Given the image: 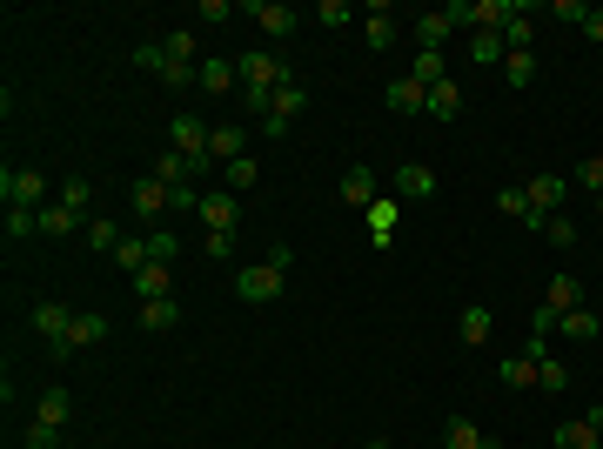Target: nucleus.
<instances>
[{"label": "nucleus", "mask_w": 603, "mask_h": 449, "mask_svg": "<svg viewBox=\"0 0 603 449\" xmlns=\"http://www.w3.org/2000/svg\"><path fill=\"white\" fill-rule=\"evenodd\" d=\"M208 135H215V128H208L201 114H175V128H168V148H175V155L188 161V168H195V181H201V175H215V155H208Z\"/></svg>", "instance_id": "1"}, {"label": "nucleus", "mask_w": 603, "mask_h": 449, "mask_svg": "<svg viewBox=\"0 0 603 449\" xmlns=\"http://www.w3.org/2000/svg\"><path fill=\"white\" fill-rule=\"evenodd\" d=\"M309 108V88H302V81H282V88L268 94V121L262 128H255V135H268V141H282L295 128V114Z\"/></svg>", "instance_id": "2"}, {"label": "nucleus", "mask_w": 603, "mask_h": 449, "mask_svg": "<svg viewBox=\"0 0 603 449\" xmlns=\"http://www.w3.org/2000/svg\"><path fill=\"white\" fill-rule=\"evenodd\" d=\"M235 68H242V88H248V94H275L282 81H295V74L282 68L268 47H255V54H235Z\"/></svg>", "instance_id": "3"}, {"label": "nucleus", "mask_w": 603, "mask_h": 449, "mask_svg": "<svg viewBox=\"0 0 603 449\" xmlns=\"http://www.w3.org/2000/svg\"><path fill=\"white\" fill-rule=\"evenodd\" d=\"M0 202L7 208H47V175H34V168H7V175H0Z\"/></svg>", "instance_id": "4"}, {"label": "nucleus", "mask_w": 603, "mask_h": 449, "mask_svg": "<svg viewBox=\"0 0 603 449\" xmlns=\"http://www.w3.org/2000/svg\"><path fill=\"white\" fill-rule=\"evenodd\" d=\"M27 322H34V336H41L54 356H67V329H74V309H67V302H34Z\"/></svg>", "instance_id": "5"}, {"label": "nucleus", "mask_w": 603, "mask_h": 449, "mask_svg": "<svg viewBox=\"0 0 603 449\" xmlns=\"http://www.w3.org/2000/svg\"><path fill=\"white\" fill-rule=\"evenodd\" d=\"M282 275L289 269H275V262H248V269H235V295L242 302H275L282 295Z\"/></svg>", "instance_id": "6"}, {"label": "nucleus", "mask_w": 603, "mask_h": 449, "mask_svg": "<svg viewBox=\"0 0 603 449\" xmlns=\"http://www.w3.org/2000/svg\"><path fill=\"white\" fill-rule=\"evenodd\" d=\"M248 21L262 27L268 41H289L295 27H302V14H295L289 0H248Z\"/></svg>", "instance_id": "7"}, {"label": "nucleus", "mask_w": 603, "mask_h": 449, "mask_svg": "<svg viewBox=\"0 0 603 449\" xmlns=\"http://www.w3.org/2000/svg\"><path fill=\"white\" fill-rule=\"evenodd\" d=\"M523 195H530L536 235H543V222H550V215H563V195H570V181H557V175H536V181H523Z\"/></svg>", "instance_id": "8"}, {"label": "nucleus", "mask_w": 603, "mask_h": 449, "mask_svg": "<svg viewBox=\"0 0 603 449\" xmlns=\"http://www.w3.org/2000/svg\"><path fill=\"white\" fill-rule=\"evenodd\" d=\"M201 222H208V235H235V228H242V202H235L228 188H208V195H201Z\"/></svg>", "instance_id": "9"}, {"label": "nucleus", "mask_w": 603, "mask_h": 449, "mask_svg": "<svg viewBox=\"0 0 603 449\" xmlns=\"http://www.w3.org/2000/svg\"><path fill=\"white\" fill-rule=\"evenodd\" d=\"M201 94H215V101L242 94V68H235V54H208V61H201Z\"/></svg>", "instance_id": "10"}, {"label": "nucleus", "mask_w": 603, "mask_h": 449, "mask_svg": "<svg viewBox=\"0 0 603 449\" xmlns=\"http://www.w3.org/2000/svg\"><path fill=\"white\" fill-rule=\"evenodd\" d=\"M389 195H396V202H429V195H436V175H429L423 161H402L396 175H389Z\"/></svg>", "instance_id": "11"}, {"label": "nucleus", "mask_w": 603, "mask_h": 449, "mask_svg": "<svg viewBox=\"0 0 603 449\" xmlns=\"http://www.w3.org/2000/svg\"><path fill=\"white\" fill-rule=\"evenodd\" d=\"M128 208H134V215H141V222H148V228H155L161 215H168V181H161V175L134 181V188H128Z\"/></svg>", "instance_id": "12"}, {"label": "nucleus", "mask_w": 603, "mask_h": 449, "mask_svg": "<svg viewBox=\"0 0 603 449\" xmlns=\"http://www.w3.org/2000/svg\"><path fill=\"white\" fill-rule=\"evenodd\" d=\"M409 34H416V54H443V41L456 34V21L436 7V14H416V27H409Z\"/></svg>", "instance_id": "13"}, {"label": "nucleus", "mask_w": 603, "mask_h": 449, "mask_svg": "<svg viewBox=\"0 0 603 449\" xmlns=\"http://www.w3.org/2000/svg\"><path fill=\"white\" fill-rule=\"evenodd\" d=\"M362 215H369V242L389 248V235H396V222H402V202H396V195H376Z\"/></svg>", "instance_id": "14"}, {"label": "nucleus", "mask_w": 603, "mask_h": 449, "mask_svg": "<svg viewBox=\"0 0 603 449\" xmlns=\"http://www.w3.org/2000/svg\"><path fill=\"white\" fill-rule=\"evenodd\" d=\"M543 309L557 315V322H563L570 309H583V282H577V275H550V295H543Z\"/></svg>", "instance_id": "15"}, {"label": "nucleus", "mask_w": 603, "mask_h": 449, "mask_svg": "<svg viewBox=\"0 0 603 449\" xmlns=\"http://www.w3.org/2000/svg\"><path fill=\"white\" fill-rule=\"evenodd\" d=\"M94 342H108V315L81 309V315H74V329H67V349H94Z\"/></svg>", "instance_id": "16"}, {"label": "nucleus", "mask_w": 603, "mask_h": 449, "mask_svg": "<svg viewBox=\"0 0 603 449\" xmlns=\"http://www.w3.org/2000/svg\"><path fill=\"white\" fill-rule=\"evenodd\" d=\"M362 41L376 47V54H389V47H396V14H389V0H382V7H369V21H362Z\"/></svg>", "instance_id": "17"}, {"label": "nucleus", "mask_w": 603, "mask_h": 449, "mask_svg": "<svg viewBox=\"0 0 603 449\" xmlns=\"http://www.w3.org/2000/svg\"><path fill=\"white\" fill-rule=\"evenodd\" d=\"M376 202V168H349V175H342V208H369Z\"/></svg>", "instance_id": "18"}, {"label": "nucleus", "mask_w": 603, "mask_h": 449, "mask_svg": "<svg viewBox=\"0 0 603 449\" xmlns=\"http://www.w3.org/2000/svg\"><path fill=\"white\" fill-rule=\"evenodd\" d=\"M389 108H396V114H423L429 108V88H423V81H409V74H396V81H389Z\"/></svg>", "instance_id": "19"}, {"label": "nucleus", "mask_w": 603, "mask_h": 449, "mask_svg": "<svg viewBox=\"0 0 603 449\" xmlns=\"http://www.w3.org/2000/svg\"><path fill=\"white\" fill-rule=\"evenodd\" d=\"M208 155H215V168L242 161L248 155V128H215V135H208Z\"/></svg>", "instance_id": "20"}, {"label": "nucleus", "mask_w": 603, "mask_h": 449, "mask_svg": "<svg viewBox=\"0 0 603 449\" xmlns=\"http://www.w3.org/2000/svg\"><path fill=\"white\" fill-rule=\"evenodd\" d=\"M175 322H181V302H175V295H161V302H141V329H148V336H168Z\"/></svg>", "instance_id": "21"}, {"label": "nucleus", "mask_w": 603, "mask_h": 449, "mask_svg": "<svg viewBox=\"0 0 603 449\" xmlns=\"http://www.w3.org/2000/svg\"><path fill=\"white\" fill-rule=\"evenodd\" d=\"M443 449H503V443H490L483 429L469 423V416H449V429H443Z\"/></svg>", "instance_id": "22"}, {"label": "nucleus", "mask_w": 603, "mask_h": 449, "mask_svg": "<svg viewBox=\"0 0 603 449\" xmlns=\"http://www.w3.org/2000/svg\"><path fill=\"white\" fill-rule=\"evenodd\" d=\"M41 235H88V215H74V208L47 202V208H41Z\"/></svg>", "instance_id": "23"}, {"label": "nucleus", "mask_w": 603, "mask_h": 449, "mask_svg": "<svg viewBox=\"0 0 603 449\" xmlns=\"http://www.w3.org/2000/svg\"><path fill=\"white\" fill-rule=\"evenodd\" d=\"M423 114H429V121H456V114H463V88H456V81H436Z\"/></svg>", "instance_id": "24"}, {"label": "nucleus", "mask_w": 603, "mask_h": 449, "mask_svg": "<svg viewBox=\"0 0 603 449\" xmlns=\"http://www.w3.org/2000/svg\"><path fill=\"white\" fill-rule=\"evenodd\" d=\"M67 416H74V403H67V389H47L41 403H34V423H41V429H67Z\"/></svg>", "instance_id": "25"}, {"label": "nucleus", "mask_w": 603, "mask_h": 449, "mask_svg": "<svg viewBox=\"0 0 603 449\" xmlns=\"http://www.w3.org/2000/svg\"><path fill=\"white\" fill-rule=\"evenodd\" d=\"M503 54H510L503 34H469V61H476V68H503Z\"/></svg>", "instance_id": "26"}, {"label": "nucleus", "mask_w": 603, "mask_h": 449, "mask_svg": "<svg viewBox=\"0 0 603 449\" xmlns=\"http://www.w3.org/2000/svg\"><path fill=\"white\" fill-rule=\"evenodd\" d=\"M456 329H463V342H490V329H496V315L483 309V302H469V309L456 315Z\"/></svg>", "instance_id": "27"}, {"label": "nucleus", "mask_w": 603, "mask_h": 449, "mask_svg": "<svg viewBox=\"0 0 603 449\" xmlns=\"http://www.w3.org/2000/svg\"><path fill=\"white\" fill-rule=\"evenodd\" d=\"M597 436H603V429L590 423V416H577V423L557 429V449H597Z\"/></svg>", "instance_id": "28"}, {"label": "nucleus", "mask_w": 603, "mask_h": 449, "mask_svg": "<svg viewBox=\"0 0 603 449\" xmlns=\"http://www.w3.org/2000/svg\"><path fill=\"white\" fill-rule=\"evenodd\" d=\"M114 262H121V275H128V282H134V275L148 269V235H128V242L114 248Z\"/></svg>", "instance_id": "29"}, {"label": "nucleus", "mask_w": 603, "mask_h": 449, "mask_svg": "<svg viewBox=\"0 0 603 449\" xmlns=\"http://www.w3.org/2000/svg\"><path fill=\"white\" fill-rule=\"evenodd\" d=\"M134 295H141V302H161V295H168V262H148V269L134 275Z\"/></svg>", "instance_id": "30"}, {"label": "nucleus", "mask_w": 603, "mask_h": 449, "mask_svg": "<svg viewBox=\"0 0 603 449\" xmlns=\"http://www.w3.org/2000/svg\"><path fill=\"white\" fill-rule=\"evenodd\" d=\"M597 329H603V315H597V309H570V315L557 322V336H577V342H590Z\"/></svg>", "instance_id": "31"}, {"label": "nucleus", "mask_w": 603, "mask_h": 449, "mask_svg": "<svg viewBox=\"0 0 603 449\" xmlns=\"http://www.w3.org/2000/svg\"><path fill=\"white\" fill-rule=\"evenodd\" d=\"M536 389H543V396H563V389H570V369H563L557 356H543L536 362Z\"/></svg>", "instance_id": "32"}, {"label": "nucleus", "mask_w": 603, "mask_h": 449, "mask_svg": "<svg viewBox=\"0 0 603 449\" xmlns=\"http://www.w3.org/2000/svg\"><path fill=\"white\" fill-rule=\"evenodd\" d=\"M222 175H228V195H242V188H255V181H262V161L242 155V161H228Z\"/></svg>", "instance_id": "33"}, {"label": "nucleus", "mask_w": 603, "mask_h": 449, "mask_svg": "<svg viewBox=\"0 0 603 449\" xmlns=\"http://www.w3.org/2000/svg\"><path fill=\"white\" fill-rule=\"evenodd\" d=\"M175 255H181L175 228H148V262H168V269H175Z\"/></svg>", "instance_id": "34"}, {"label": "nucleus", "mask_w": 603, "mask_h": 449, "mask_svg": "<svg viewBox=\"0 0 603 449\" xmlns=\"http://www.w3.org/2000/svg\"><path fill=\"white\" fill-rule=\"evenodd\" d=\"M496 215H510V222L536 228V215H530V195H523V188H503V195H496Z\"/></svg>", "instance_id": "35"}, {"label": "nucleus", "mask_w": 603, "mask_h": 449, "mask_svg": "<svg viewBox=\"0 0 603 449\" xmlns=\"http://www.w3.org/2000/svg\"><path fill=\"white\" fill-rule=\"evenodd\" d=\"M61 208H74V215H88V208H94V181L67 175V181H61Z\"/></svg>", "instance_id": "36"}, {"label": "nucleus", "mask_w": 603, "mask_h": 449, "mask_svg": "<svg viewBox=\"0 0 603 449\" xmlns=\"http://www.w3.org/2000/svg\"><path fill=\"white\" fill-rule=\"evenodd\" d=\"M161 54H168V61H181V68H201V61H195V34H188V27H175V34L161 41Z\"/></svg>", "instance_id": "37"}, {"label": "nucleus", "mask_w": 603, "mask_h": 449, "mask_svg": "<svg viewBox=\"0 0 603 449\" xmlns=\"http://www.w3.org/2000/svg\"><path fill=\"white\" fill-rule=\"evenodd\" d=\"M503 81H510V88H530L536 81V54H503Z\"/></svg>", "instance_id": "38"}, {"label": "nucleus", "mask_w": 603, "mask_h": 449, "mask_svg": "<svg viewBox=\"0 0 603 449\" xmlns=\"http://www.w3.org/2000/svg\"><path fill=\"white\" fill-rule=\"evenodd\" d=\"M121 242H128V235H121V228H114V222H101V215H94V222H88V248H101V255H114V248H121Z\"/></svg>", "instance_id": "39"}, {"label": "nucleus", "mask_w": 603, "mask_h": 449, "mask_svg": "<svg viewBox=\"0 0 603 449\" xmlns=\"http://www.w3.org/2000/svg\"><path fill=\"white\" fill-rule=\"evenodd\" d=\"M7 235L21 242V235H41V208H7Z\"/></svg>", "instance_id": "40"}, {"label": "nucleus", "mask_w": 603, "mask_h": 449, "mask_svg": "<svg viewBox=\"0 0 603 449\" xmlns=\"http://www.w3.org/2000/svg\"><path fill=\"white\" fill-rule=\"evenodd\" d=\"M409 81H423V88L449 81V74H443V54H416V68H409Z\"/></svg>", "instance_id": "41"}, {"label": "nucleus", "mask_w": 603, "mask_h": 449, "mask_svg": "<svg viewBox=\"0 0 603 449\" xmlns=\"http://www.w3.org/2000/svg\"><path fill=\"white\" fill-rule=\"evenodd\" d=\"M155 175H161V181H168V188H175V181H195V168H188V161H181V155H175V148H168V155H161V161H155Z\"/></svg>", "instance_id": "42"}, {"label": "nucleus", "mask_w": 603, "mask_h": 449, "mask_svg": "<svg viewBox=\"0 0 603 449\" xmlns=\"http://www.w3.org/2000/svg\"><path fill=\"white\" fill-rule=\"evenodd\" d=\"M201 195H208V188H195V181H175V188H168V208H175V215H181V208H195V215H201Z\"/></svg>", "instance_id": "43"}, {"label": "nucleus", "mask_w": 603, "mask_h": 449, "mask_svg": "<svg viewBox=\"0 0 603 449\" xmlns=\"http://www.w3.org/2000/svg\"><path fill=\"white\" fill-rule=\"evenodd\" d=\"M543 235H550V248H570V242H577V222H570V215H550Z\"/></svg>", "instance_id": "44"}, {"label": "nucleus", "mask_w": 603, "mask_h": 449, "mask_svg": "<svg viewBox=\"0 0 603 449\" xmlns=\"http://www.w3.org/2000/svg\"><path fill=\"white\" fill-rule=\"evenodd\" d=\"M315 21H322V27H342V21H356V7H349V0H322V7H315Z\"/></svg>", "instance_id": "45"}, {"label": "nucleus", "mask_w": 603, "mask_h": 449, "mask_svg": "<svg viewBox=\"0 0 603 449\" xmlns=\"http://www.w3.org/2000/svg\"><path fill=\"white\" fill-rule=\"evenodd\" d=\"M577 181L590 188V195H603V155H583L577 161Z\"/></svg>", "instance_id": "46"}, {"label": "nucleus", "mask_w": 603, "mask_h": 449, "mask_svg": "<svg viewBox=\"0 0 603 449\" xmlns=\"http://www.w3.org/2000/svg\"><path fill=\"white\" fill-rule=\"evenodd\" d=\"M550 21H590V7H583V0H550Z\"/></svg>", "instance_id": "47"}, {"label": "nucleus", "mask_w": 603, "mask_h": 449, "mask_svg": "<svg viewBox=\"0 0 603 449\" xmlns=\"http://www.w3.org/2000/svg\"><path fill=\"white\" fill-rule=\"evenodd\" d=\"M27 449H61V429H41V423H27Z\"/></svg>", "instance_id": "48"}, {"label": "nucleus", "mask_w": 603, "mask_h": 449, "mask_svg": "<svg viewBox=\"0 0 603 449\" xmlns=\"http://www.w3.org/2000/svg\"><path fill=\"white\" fill-rule=\"evenodd\" d=\"M228 248H235V235H208V242H201V255H208V262H228Z\"/></svg>", "instance_id": "49"}, {"label": "nucleus", "mask_w": 603, "mask_h": 449, "mask_svg": "<svg viewBox=\"0 0 603 449\" xmlns=\"http://www.w3.org/2000/svg\"><path fill=\"white\" fill-rule=\"evenodd\" d=\"M583 41H597V47H603V7H590V21H583Z\"/></svg>", "instance_id": "50"}, {"label": "nucleus", "mask_w": 603, "mask_h": 449, "mask_svg": "<svg viewBox=\"0 0 603 449\" xmlns=\"http://www.w3.org/2000/svg\"><path fill=\"white\" fill-rule=\"evenodd\" d=\"M362 449H389V436H376V443H362Z\"/></svg>", "instance_id": "51"}, {"label": "nucleus", "mask_w": 603, "mask_h": 449, "mask_svg": "<svg viewBox=\"0 0 603 449\" xmlns=\"http://www.w3.org/2000/svg\"><path fill=\"white\" fill-rule=\"evenodd\" d=\"M597 215H603V195H597Z\"/></svg>", "instance_id": "52"}, {"label": "nucleus", "mask_w": 603, "mask_h": 449, "mask_svg": "<svg viewBox=\"0 0 603 449\" xmlns=\"http://www.w3.org/2000/svg\"><path fill=\"white\" fill-rule=\"evenodd\" d=\"M597 449H603V436H597Z\"/></svg>", "instance_id": "53"}]
</instances>
